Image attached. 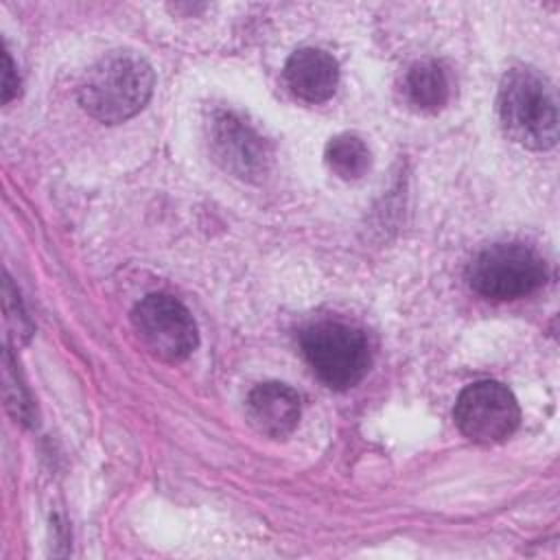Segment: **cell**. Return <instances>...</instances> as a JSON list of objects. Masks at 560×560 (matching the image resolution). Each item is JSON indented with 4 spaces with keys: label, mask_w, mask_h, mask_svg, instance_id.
I'll use <instances>...</instances> for the list:
<instances>
[{
    "label": "cell",
    "mask_w": 560,
    "mask_h": 560,
    "mask_svg": "<svg viewBox=\"0 0 560 560\" xmlns=\"http://www.w3.org/2000/svg\"><path fill=\"white\" fill-rule=\"evenodd\" d=\"M153 83L155 77L144 57L133 50H112L85 72L79 103L92 118L116 125L147 105Z\"/></svg>",
    "instance_id": "cell-1"
},
{
    "label": "cell",
    "mask_w": 560,
    "mask_h": 560,
    "mask_svg": "<svg viewBox=\"0 0 560 560\" xmlns=\"http://www.w3.org/2000/svg\"><path fill=\"white\" fill-rule=\"evenodd\" d=\"M497 109L503 131L521 147L547 151L558 142V98L534 68H510L499 85Z\"/></svg>",
    "instance_id": "cell-2"
},
{
    "label": "cell",
    "mask_w": 560,
    "mask_h": 560,
    "mask_svg": "<svg viewBox=\"0 0 560 560\" xmlns=\"http://www.w3.org/2000/svg\"><path fill=\"white\" fill-rule=\"evenodd\" d=\"M302 350L319 376L332 389L354 387L370 368L365 335L341 322H319L302 332Z\"/></svg>",
    "instance_id": "cell-3"
},
{
    "label": "cell",
    "mask_w": 560,
    "mask_h": 560,
    "mask_svg": "<svg viewBox=\"0 0 560 560\" xmlns=\"http://www.w3.org/2000/svg\"><path fill=\"white\" fill-rule=\"evenodd\" d=\"M547 278L542 256L523 243H497L481 249L470 267V287L492 300H516L536 291Z\"/></svg>",
    "instance_id": "cell-4"
},
{
    "label": "cell",
    "mask_w": 560,
    "mask_h": 560,
    "mask_svg": "<svg viewBox=\"0 0 560 560\" xmlns=\"http://www.w3.org/2000/svg\"><path fill=\"white\" fill-rule=\"evenodd\" d=\"M212 160L243 182H260L271 166V144L236 112L214 109L206 122Z\"/></svg>",
    "instance_id": "cell-5"
},
{
    "label": "cell",
    "mask_w": 560,
    "mask_h": 560,
    "mask_svg": "<svg viewBox=\"0 0 560 560\" xmlns=\"http://www.w3.org/2000/svg\"><path fill=\"white\" fill-rule=\"evenodd\" d=\"M131 324L142 346L166 363L186 359L197 346V324L173 295L151 293L142 298L131 313Z\"/></svg>",
    "instance_id": "cell-6"
},
{
    "label": "cell",
    "mask_w": 560,
    "mask_h": 560,
    "mask_svg": "<svg viewBox=\"0 0 560 560\" xmlns=\"http://www.w3.org/2000/svg\"><path fill=\"white\" fill-rule=\"evenodd\" d=\"M453 418L457 429L472 442L497 444L510 438L518 422L521 409L514 394L497 381H479L462 389Z\"/></svg>",
    "instance_id": "cell-7"
},
{
    "label": "cell",
    "mask_w": 560,
    "mask_h": 560,
    "mask_svg": "<svg viewBox=\"0 0 560 560\" xmlns=\"http://www.w3.org/2000/svg\"><path fill=\"white\" fill-rule=\"evenodd\" d=\"M245 411L258 433L282 440L293 433L300 422V396L284 383H260L249 392Z\"/></svg>",
    "instance_id": "cell-8"
},
{
    "label": "cell",
    "mask_w": 560,
    "mask_h": 560,
    "mask_svg": "<svg viewBox=\"0 0 560 560\" xmlns=\"http://www.w3.org/2000/svg\"><path fill=\"white\" fill-rule=\"evenodd\" d=\"M284 81L298 98L322 103L337 90L339 66L326 50L300 48L284 63Z\"/></svg>",
    "instance_id": "cell-9"
},
{
    "label": "cell",
    "mask_w": 560,
    "mask_h": 560,
    "mask_svg": "<svg viewBox=\"0 0 560 560\" xmlns=\"http://www.w3.org/2000/svg\"><path fill=\"white\" fill-rule=\"evenodd\" d=\"M402 94L407 103L424 114L440 112L451 96V81L446 70L433 61L422 59L409 66L402 79Z\"/></svg>",
    "instance_id": "cell-10"
},
{
    "label": "cell",
    "mask_w": 560,
    "mask_h": 560,
    "mask_svg": "<svg viewBox=\"0 0 560 560\" xmlns=\"http://www.w3.org/2000/svg\"><path fill=\"white\" fill-rule=\"evenodd\" d=\"M324 162L339 179L354 182L370 171L372 155L357 133H337L324 147Z\"/></svg>",
    "instance_id": "cell-11"
},
{
    "label": "cell",
    "mask_w": 560,
    "mask_h": 560,
    "mask_svg": "<svg viewBox=\"0 0 560 560\" xmlns=\"http://www.w3.org/2000/svg\"><path fill=\"white\" fill-rule=\"evenodd\" d=\"M20 88V79L15 72V66L7 50H2V103H9Z\"/></svg>",
    "instance_id": "cell-12"
}]
</instances>
